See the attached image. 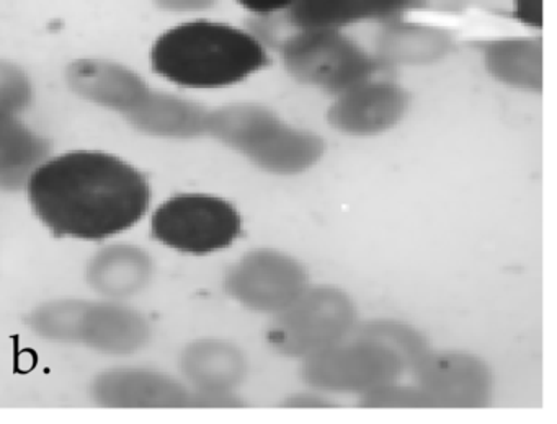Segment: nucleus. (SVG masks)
Listing matches in <instances>:
<instances>
[{
	"instance_id": "f257e3e1",
	"label": "nucleus",
	"mask_w": 557,
	"mask_h": 424,
	"mask_svg": "<svg viewBox=\"0 0 557 424\" xmlns=\"http://www.w3.org/2000/svg\"><path fill=\"white\" fill-rule=\"evenodd\" d=\"M32 208L60 237L102 240L141 221L148 179L119 157L76 150L41 163L28 182Z\"/></svg>"
},
{
	"instance_id": "f03ea898",
	"label": "nucleus",
	"mask_w": 557,
	"mask_h": 424,
	"mask_svg": "<svg viewBox=\"0 0 557 424\" xmlns=\"http://www.w3.org/2000/svg\"><path fill=\"white\" fill-rule=\"evenodd\" d=\"M156 74L187 88L239 84L269 64L262 42L230 23L191 20L168 29L151 51Z\"/></svg>"
},
{
	"instance_id": "7ed1b4c3",
	"label": "nucleus",
	"mask_w": 557,
	"mask_h": 424,
	"mask_svg": "<svg viewBox=\"0 0 557 424\" xmlns=\"http://www.w3.org/2000/svg\"><path fill=\"white\" fill-rule=\"evenodd\" d=\"M286 71L337 97L376 74L377 61L342 29H296L282 45Z\"/></svg>"
},
{
	"instance_id": "20e7f679",
	"label": "nucleus",
	"mask_w": 557,
	"mask_h": 424,
	"mask_svg": "<svg viewBox=\"0 0 557 424\" xmlns=\"http://www.w3.org/2000/svg\"><path fill=\"white\" fill-rule=\"evenodd\" d=\"M152 235L182 253L208 254L234 244L243 230L239 212L211 195H178L152 215Z\"/></svg>"
},
{
	"instance_id": "39448f33",
	"label": "nucleus",
	"mask_w": 557,
	"mask_h": 424,
	"mask_svg": "<svg viewBox=\"0 0 557 424\" xmlns=\"http://www.w3.org/2000/svg\"><path fill=\"white\" fill-rule=\"evenodd\" d=\"M278 313L269 341L283 354L306 358L338 345L355 322L354 303L332 287L305 289Z\"/></svg>"
},
{
	"instance_id": "423d86ee",
	"label": "nucleus",
	"mask_w": 557,
	"mask_h": 424,
	"mask_svg": "<svg viewBox=\"0 0 557 424\" xmlns=\"http://www.w3.org/2000/svg\"><path fill=\"white\" fill-rule=\"evenodd\" d=\"M403 367V359L381 341L338 348L337 345L309 356L305 375L309 384L332 390H373L389 384Z\"/></svg>"
},
{
	"instance_id": "0eeeda50",
	"label": "nucleus",
	"mask_w": 557,
	"mask_h": 424,
	"mask_svg": "<svg viewBox=\"0 0 557 424\" xmlns=\"http://www.w3.org/2000/svg\"><path fill=\"white\" fill-rule=\"evenodd\" d=\"M231 296L262 312H282L306 289L301 264L275 251L247 254L227 274Z\"/></svg>"
},
{
	"instance_id": "6e6552de",
	"label": "nucleus",
	"mask_w": 557,
	"mask_h": 424,
	"mask_svg": "<svg viewBox=\"0 0 557 424\" xmlns=\"http://www.w3.org/2000/svg\"><path fill=\"white\" fill-rule=\"evenodd\" d=\"M409 107V95L399 85L374 77L337 95L329 123L342 133L370 136L396 126Z\"/></svg>"
},
{
	"instance_id": "1a4fd4ad",
	"label": "nucleus",
	"mask_w": 557,
	"mask_h": 424,
	"mask_svg": "<svg viewBox=\"0 0 557 424\" xmlns=\"http://www.w3.org/2000/svg\"><path fill=\"white\" fill-rule=\"evenodd\" d=\"M419 377L433 404L475 407L487 397V371L471 356H425L419 362Z\"/></svg>"
},
{
	"instance_id": "9d476101",
	"label": "nucleus",
	"mask_w": 557,
	"mask_h": 424,
	"mask_svg": "<svg viewBox=\"0 0 557 424\" xmlns=\"http://www.w3.org/2000/svg\"><path fill=\"white\" fill-rule=\"evenodd\" d=\"M324 152L321 137L309 130L286 126L282 120L263 130L246 155L267 172L298 173L311 169Z\"/></svg>"
},
{
	"instance_id": "9b49d317",
	"label": "nucleus",
	"mask_w": 557,
	"mask_h": 424,
	"mask_svg": "<svg viewBox=\"0 0 557 424\" xmlns=\"http://www.w3.org/2000/svg\"><path fill=\"white\" fill-rule=\"evenodd\" d=\"M416 0H298L289 10L296 29H342L406 12Z\"/></svg>"
},
{
	"instance_id": "f8f14e48",
	"label": "nucleus",
	"mask_w": 557,
	"mask_h": 424,
	"mask_svg": "<svg viewBox=\"0 0 557 424\" xmlns=\"http://www.w3.org/2000/svg\"><path fill=\"white\" fill-rule=\"evenodd\" d=\"M71 84L84 97L106 107L133 111L148 97V88L122 65L81 61L70 71Z\"/></svg>"
},
{
	"instance_id": "ddd939ff",
	"label": "nucleus",
	"mask_w": 557,
	"mask_h": 424,
	"mask_svg": "<svg viewBox=\"0 0 557 424\" xmlns=\"http://www.w3.org/2000/svg\"><path fill=\"white\" fill-rule=\"evenodd\" d=\"M488 74L523 90L543 88V42L540 38L492 39L481 46Z\"/></svg>"
},
{
	"instance_id": "4468645a",
	"label": "nucleus",
	"mask_w": 557,
	"mask_h": 424,
	"mask_svg": "<svg viewBox=\"0 0 557 424\" xmlns=\"http://www.w3.org/2000/svg\"><path fill=\"white\" fill-rule=\"evenodd\" d=\"M451 49V36L435 26L396 23L387 26L377 42V54L391 64H432Z\"/></svg>"
},
{
	"instance_id": "2eb2a0df",
	"label": "nucleus",
	"mask_w": 557,
	"mask_h": 424,
	"mask_svg": "<svg viewBox=\"0 0 557 424\" xmlns=\"http://www.w3.org/2000/svg\"><path fill=\"white\" fill-rule=\"evenodd\" d=\"M184 369L201 391H230L246 377V358L226 342H198L188 349Z\"/></svg>"
},
{
	"instance_id": "dca6fc26",
	"label": "nucleus",
	"mask_w": 557,
	"mask_h": 424,
	"mask_svg": "<svg viewBox=\"0 0 557 424\" xmlns=\"http://www.w3.org/2000/svg\"><path fill=\"white\" fill-rule=\"evenodd\" d=\"M107 403L122 407H171L187 403V395L168 378L145 372H116L97 388Z\"/></svg>"
},
{
	"instance_id": "f3484780",
	"label": "nucleus",
	"mask_w": 557,
	"mask_h": 424,
	"mask_svg": "<svg viewBox=\"0 0 557 424\" xmlns=\"http://www.w3.org/2000/svg\"><path fill=\"white\" fill-rule=\"evenodd\" d=\"M76 338L109 351H132L146 339L145 323L125 309L92 307L81 312Z\"/></svg>"
},
{
	"instance_id": "a211bd4d",
	"label": "nucleus",
	"mask_w": 557,
	"mask_h": 424,
	"mask_svg": "<svg viewBox=\"0 0 557 424\" xmlns=\"http://www.w3.org/2000/svg\"><path fill=\"white\" fill-rule=\"evenodd\" d=\"M151 261L135 247H112L90 264L92 286L109 296H126L148 284Z\"/></svg>"
},
{
	"instance_id": "6ab92c4d",
	"label": "nucleus",
	"mask_w": 557,
	"mask_h": 424,
	"mask_svg": "<svg viewBox=\"0 0 557 424\" xmlns=\"http://www.w3.org/2000/svg\"><path fill=\"white\" fill-rule=\"evenodd\" d=\"M132 113L139 127L164 136H195L203 133L208 129L210 116L197 104L161 95H148Z\"/></svg>"
},
{
	"instance_id": "aec40b11",
	"label": "nucleus",
	"mask_w": 557,
	"mask_h": 424,
	"mask_svg": "<svg viewBox=\"0 0 557 424\" xmlns=\"http://www.w3.org/2000/svg\"><path fill=\"white\" fill-rule=\"evenodd\" d=\"M278 121L272 110L260 104H233L210 113L207 130L244 153L263 130Z\"/></svg>"
},
{
	"instance_id": "412c9836",
	"label": "nucleus",
	"mask_w": 557,
	"mask_h": 424,
	"mask_svg": "<svg viewBox=\"0 0 557 424\" xmlns=\"http://www.w3.org/2000/svg\"><path fill=\"white\" fill-rule=\"evenodd\" d=\"M364 403L371 407H425V404H433V401L423 390H407V388L381 385L368 391Z\"/></svg>"
},
{
	"instance_id": "4be33fe9",
	"label": "nucleus",
	"mask_w": 557,
	"mask_h": 424,
	"mask_svg": "<svg viewBox=\"0 0 557 424\" xmlns=\"http://www.w3.org/2000/svg\"><path fill=\"white\" fill-rule=\"evenodd\" d=\"M511 10L521 25L537 29L543 26V0H511Z\"/></svg>"
},
{
	"instance_id": "5701e85b",
	"label": "nucleus",
	"mask_w": 557,
	"mask_h": 424,
	"mask_svg": "<svg viewBox=\"0 0 557 424\" xmlns=\"http://www.w3.org/2000/svg\"><path fill=\"white\" fill-rule=\"evenodd\" d=\"M236 2L253 15L270 16L289 12L298 0H236Z\"/></svg>"
},
{
	"instance_id": "b1692460",
	"label": "nucleus",
	"mask_w": 557,
	"mask_h": 424,
	"mask_svg": "<svg viewBox=\"0 0 557 424\" xmlns=\"http://www.w3.org/2000/svg\"><path fill=\"white\" fill-rule=\"evenodd\" d=\"M156 2L169 12L195 13L211 9L216 0H156Z\"/></svg>"
},
{
	"instance_id": "393cba45",
	"label": "nucleus",
	"mask_w": 557,
	"mask_h": 424,
	"mask_svg": "<svg viewBox=\"0 0 557 424\" xmlns=\"http://www.w3.org/2000/svg\"><path fill=\"white\" fill-rule=\"evenodd\" d=\"M293 407H324L325 401L314 397H299L292 401Z\"/></svg>"
}]
</instances>
